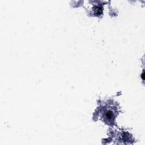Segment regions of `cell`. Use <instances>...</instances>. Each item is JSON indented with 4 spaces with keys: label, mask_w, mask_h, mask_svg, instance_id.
Here are the masks:
<instances>
[{
    "label": "cell",
    "mask_w": 145,
    "mask_h": 145,
    "mask_svg": "<svg viewBox=\"0 0 145 145\" xmlns=\"http://www.w3.org/2000/svg\"><path fill=\"white\" fill-rule=\"evenodd\" d=\"M101 119L104 122L109 125H113L117 115V109L113 105L106 104L100 109Z\"/></svg>",
    "instance_id": "obj_1"
}]
</instances>
